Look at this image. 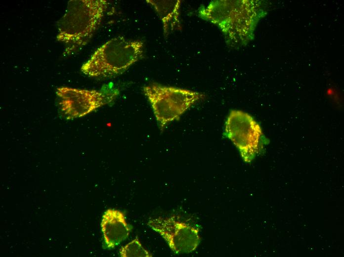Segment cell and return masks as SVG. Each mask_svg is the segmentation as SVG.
<instances>
[{
  "label": "cell",
  "mask_w": 344,
  "mask_h": 257,
  "mask_svg": "<svg viewBox=\"0 0 344 257\" xmlns=\"http://www.w3.org/2000/svg\"><path fill=\"white\" fill-rule=\"evenodd\" d=\"M201 18L216 25L226 43L232 47L246 45L254 38L260 18L266 14L259 0H213L199 10Z\"/></svg>",
  "instance_id": "1"
},
{
  "label": "cell",
  "mask_w": 344,
  "mask_h": 257,
  "mask_svg": "<svg viewBox=\"0 0 344 257\" xmlns=\"http://www.w3.org/2000/svg\"><path fill=\"white\" fill-rule=\"evenodd\" d=\"M105 0H71L57 23L58 41L66 46V53L80 48L99 26L108 6Z\"/></svg>",
  "instance_id": "2"
},
{
  "label": "cell",
  "mask_w": 344,
  "mask_h": 257,
  "mask_svg": "<svg viewBox=\"0 0 344 257\" xmlns=\"http://www.w3.org/2000/svg\"><path fill=\"white\" fill-rule=\"evenodd\" d=\"M143 43L122 37L113 38L98 48L83 64L81 71L95 78H106L120 74L143 55Z\"/></svg>",
  "instance_id": "3"
},
{
  "label": "cell",
  "mask_w": 344,
  "mask_h": 257,
  "mask_svg": "<svg viewBox=\"0 0 344 257\" xmlns=\"http://www.w3.org/2000/svg\"><path fill=\"white\" fill-rule=\"evenodd\" d=\"M161 130L178 120L189 108L205 98L204 93L153 84L143 87Z\"/></svg>",
  "instance_id": "4"
},
{
  "label": "cell",
  "mask_w": 344,
  "mask_h": 257,
  "mask_svg": "<svg viewBox=\"0 0 344 257\" xmlns=\"http://www.w3.org/2000/svg\"><path fill=\"white\" fill-rule=\"evenodd\" d=\"M225 133L238 149L245 162L251 163L259 153L262 131L259 124L247 113L232 110L225 122Z\"/></svg>",
  "instance_id": "5"
},
{
  "label": "cell",
  "mask_w": 344,
  "mask_h": 257,
  "mask_svg": "<svg viewBox=\"0 0 344 257\" xmlns=\"http://www.w3.org/2000/svg\"><path fill=\"white\" fill-rule=\"evenodd\" d=\"M147 224L161 235L176 254L193 252L200 243L199 228L174 216L151 218Z\"/></svg>",
  "instance_id": "6"
},
{
  "label": "cell",
  "mask_w": 344,
  "mask_h": 257,
  "mask_svg": "<svg viewBox=\"0 0 344 257\" xmlns=\"http://www.w3.org/2000/svg\"><path fill=\"white\" fill-rule=\"evenodd\" d=\"M59 106L66 119L84 117L111 102L117 93L67 86L57 88Z\"/></svg>",
  "instance_id": "7"
},
{
  "label": "cell",
  "mask_w": 344,
  "mask_h": 257,
  "mask_svg": "<svg viewBox=\"0 0 344 257\" xmlns=\"http://www.w3.org/2000/svg\"><path fill=\"white\" fill-rule=\"evenodd\" d=\"M106 249L115 248L126 239L132 230V226L126 220L125 213L109 208L103 213L100 223Z\"/></svg>",
  "instance_id": "8"
},
{
  "label": "cell",
  "mask_w": 344,
  "mask_h": 257,
  "mask_svg": "<svg viewBox=\"0 0 344 257\" xmlns=\"http://www.w3.org/2000/svg\"><path fill=\"white\" fill-rule=\"evenodd\" d=\"M146 1L155 9L163 23L165 37L181 27L179 0H147Z\"/></svg>",
  "instance_id": "9"
},
{
  "label": "cell",
  "mask_w": 344,
  "mask_h": 257,
  "mask_svg": "<svg viewBox=\"0 0 344 257\" xmlns=\"http://www.w3.org/2000/svg\"><path fill=\"white\" fill-rule=\"evenodd\" d=\"M119 255L122 257H152V255L144 248L137 237L119 250Z\"/></svg>",
  "instance_id": "10"
}]
</instances>
